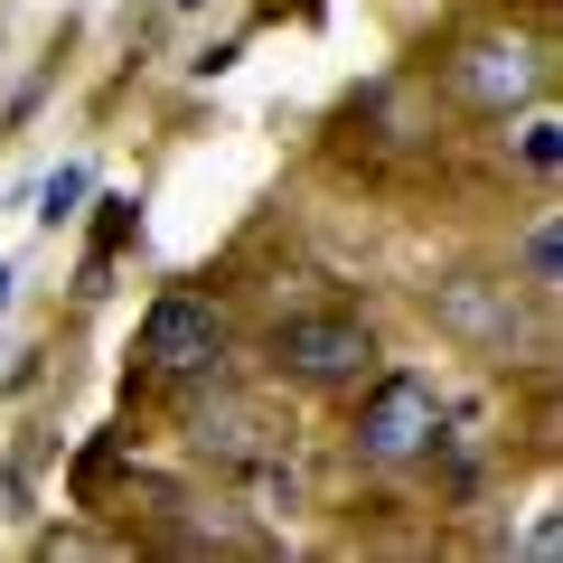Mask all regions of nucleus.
<instances>
[{
	"mask_svg": "<svg viewBox=\"0 0 563 563\" xmlns=\"http://www.w3.org/2000/svg\"><path fill=\"white\" fill-rule=\"evenodd\" d=\"M517 151H526V169H563V122H554V113H536Z\"/></svg>",
	"mask_w": 563,
	"mask_h": 563,
	"instance_id": "0eeeda50",
	"label": "nucleus"
},
{
	"mask_svg": "<svg viewBox=\"0 0 563 563\" xmlns=\"http://www.w3.org/2000/svg\"><path fill=\"white\" fill-rule=\"evenodd\" d=\"M536 85H544V57L526 38H470L451 57V95L470 113H517V103H536Z\"/></svg>",
	"mask_w": 563,
	"mask_h": 563,
	"instance_id": "20e7f679",
	"label": "nucleus"
},
{
	"mask_svg": "<svg viewBox=\"0 0 563 563\" xmlns=\"http://www.w3.org/2000/svg\"><path fill=\"white\" fill-rule=\"evenodd\" d=\"M263 432H273V422L254 413V404H217V413H198V451H217V461H263Z\"/></svg>",
	"mask_w": 563,
	"mask_h": 563,
	"instance_id": "423d86ee",
	"label": "nucleus"
},
{
	"mask_svg": "<svg viewBox=\"0 0 563 563\" xmlns=\"http://www.w3.org/2000/svg\"><path fill=\"white\" fill-rule=\"evenodd\" d=\"M76 207H85V169H57V179L38 188V217H47V225H66Z\"/></svg>",
	"mask_w": 563,
	"mask_h": 563,
	"instance_id": "6e6552de",
	"label": "nucleus"
},
{
	"mask_svg": "<svg viewBox=\"0 0 563 563\" xmlns=\"http://www.w3.org/2000/svg\"><path fill=\"white\" fill-rule=\"evenodd\" d=\"M10 282H20V273H10V263H0V310H10Z\"/></svg>",
	"mask_w": 563,
	"mask_h": 563,
	"instance_id": "9d476101",
	"label": "nucleus"
},
{
	"mask_svg": "<svg viewBox=\"0 0 563 563\" xmlns=\"http://www.w3.org/2000/svg\"><path fill=\"white\" fill-rule=\"evenodd\" d=\"M225 357V310L198 301V291H169V301H151V320H141V366L151 376H217Z\"/></svg>",
	"mask_w": 563,
	"mask_h": 563,
	"instance_id": "f03ea898",
	"label": "nucleus"
},
{
	"mask_svg": "<svg viewBox=\"0 0 563 563\" xmlns=\"http://www.w3.org/2000/svg\"><path fill=\"white\" fill-rule=\"evenodd\" d=\"M526 273H536V282H554V273H563V225H554V217L526 235Z\"/></svg>",
	"mask_w": 563,
	"mask_h": 563,
	"instance_id": "1a4fd4ad",
	"label": "nucleus"
},
{
	"mask_svg": "<svg viewBox=\"0 0 563 563\" xmlns=\"http://www.w3.org/2000/svg\"><path fill=\"white\" fill-rule=\"evenodd\" d=\"M432 320H442L461 347H488V357L526 339V310H517V291H507V282H488V273L442 282V291H432Z\"/></svg>",
	"mask_w": 563,
	"mask_h": 563,
	"instance_id": "39448f33",
	"label": "nucleus"
},
{
	"mask_svg": "<svg viewBox=\"0 0 563 563\" xmlns=\"http://www.w3.org/2000/svg\"><path fill=\"white\" fill-rule=\"evenodd\" d=\"M432 432H442V395H432V376H376V395L357 404V451L385 461V470L422 461Z\"/></svg>",
	"mask_w": 563,
	"mask_h": 563,
	"instance_id": "f257e3e1",
	"label": "nucleus"
},
{
	"mask_svg": "<svg viewBox=\"0 0 563 563\" xmlns=\"http://www.w3.org/2000/svg\"><path fill=\"white\" fill-rule=\"evenodd\" d=\"M366 357H376V339H366L357 320H339V310L273 329V366L301 376V385H347V376H366Z\"/></svg>",
	"mask_w": 563,
	"mask_h": 563,
	"instance_id": "7ed1b4c3",
	"label": "nucleus"
}]
</instances>
